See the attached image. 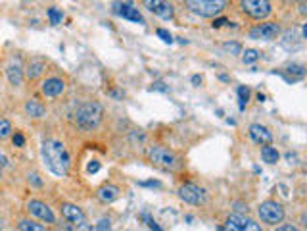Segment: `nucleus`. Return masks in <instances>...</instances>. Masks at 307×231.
Here are the masks:
<instances>
[{"label": "nucleus", "mask_w": 307, "mask_h": 231, "mask_svg": "<svg viewBox=\"0 0 307 231\" xmlns=\"http://www.w3.org/2000/svg\"><path fill=\"white\" fill-rule=\"evenodd\" d=\"M43 158L48 166V170L56 175H67V170H69V154L63 147V143L60 141H46L43 143Z\"/></svg>", "instance_id": "1"}, {"label": "nucleus", "mask_w": 307, "mask_h": 231, "mask_svg": "<svg viewBox=\"0 0 307 231\" xmlns=\"http://www.w3.org/2000/svg\"><path fill=\"white\" fill-rule=\"evenodd\" d=\"M104 108L100 102H94V100H89V102H83L77 112H75V123L85 129V131H91V129H96L102 121Z\"/></svg>", "instance_id": "2"}, {"label": "nucleus", "mask_w": 307, "mask_h": 231, "mask_svg": "<svg viewBox=\"0 0 307 231\" xmlns=\"http://www.w3.org/2000/svg\"><path fill=\"white\" fill-rule=\"evenodd\" d=\"M184 6H186L190 12L198 14V16L213 17V16H217V14H221V12L225 10L227 2H225V0H186Z\"/></svg>", "instance_id": "3"}, {"label": "nucleus", "mask_w": 307, "mask_h": 231, "mask_svg": "<svg viewBox=\"0 0 307 231\" xmlns=\"http://www.w3.org/2000/svg\"><path fill=\"white\" fill-rule=\"evenodd\" d=\"M257 214H259L261 222H265L269 226H276V224H280L284 220V208L276 200H265V202H261L259 208H257Z\"/></svg>", "instance_id": "4"}, {"label": "nucleus", "mask_w": 307, "mask_h": 231, "mask_svg": "<svg viewBox=\"0 0 307 231\" xmlns=\"http://www.w3.org/2000/svg\"><path fill=\"white\" fill-rule=\"evenodd\" d=\"M179 197L181 200L188 202V204H194V206H200L205 204L207 200V193L205 189H202L200 185H194V183H184L179 187Z\"/></svg>", "instance_id": "5"}, {"label": "nucleus", "mask_w": 307, "mask_h": 231, "mask_svg": "<svg viewBox=\"0 0 307 231\" xmlns=\"http://www.w3.org/2000/svg\"><path fill=\"white\" fill-rule=\"evenodd\" d=\"M148 158L152 160L154 164H157V166H165V168H173V166L177 164V156H175L169 148L159 147V145H155V147H150V148H148Z\"/></svg>", "instance_id": "6"}, {"label": "nucleus", "mask_w": 307, "mask_h": 231, "mask_svg": "<svg viewBox=\"0 0 307 231\" xmlns=\"http://www.w3.org/2000/svg\"><path fill=\"white\" fill-rule=\"evenodd\" d=\"M240 6L254 19H263L271 14V2H267V0H244V2H240Z\"/></svg>", "instance_id": "7"}, {"label": "nucleus", "mask_w": 307, "mask_h": 231, "mask_svg": "<svg viewBox=\"0 0 307 231\" xmlns=\"http://www.w3.org/2000/svg\"><path fill=\"white\" fill-rule=\"evenodd\" d=\"M225 226H227L229 231H263L254 220H250V218L242 216V214H232V216H229L227 222H225Z\"/></svg>", "instance_id": "8"}, {"label": "nucleus", "mask_w": 307, "mask_h": 231, "mask_svg": "<svg viewBox=\"0 0 307 231\" xmlns=\"http://www.w3.org/2000/svg\"><path fill=\"white\" fill-rule=\"evenodd\" d=\"M278 33H280V27L273 21H267V23H261V25L254 27L250 31V37L252 39H261V41H273V39L278 37Z\"/></svg>", "instance_id": "9"}, {"label": "nucleus", "mask_w": 307, "mask_h": 231, "mask_svg": "<svg viewBox=\"0 0 307 231\" xmlns=\"http://www.w3.org/2000/svg\"><path fill=\"white\" fill-rule=\"evenodd\" d=\"M27 210H29L33 216H37L39 220L46 222V224H54V222H56L54 212H52L50 208H48L43 200H31V202L27 204Z\"/></svg>", "instance_id": "10"}, {"label": "nucleus", "mask_w": 307, "mask_h": 231, "mask_svg": "<svg viewBox=\"0 0 307 231\" xmlns=\"http://www.w3.org/2000/svg\"><path fill=\"white\" fill-rule=\"evenodd\" d=\"M113 12L117 14V16H121V17H125V19H131V21H135V23H144V17H142V14L137 10V8H133V4H129V2H115L113 4Z\"/></svg>", "instance_id": "11"}, {"label": "nucleus", "mask_w": 307, "mask_h": 231, "mask_svg": "<svg viewBox=\"0 0 307 231\" xmlns=\"http://www.w3.org/2000/svg\"><path fill=\"white\" fill-rule=\"evenodd\" d=\"M248 133H250L252 141L257 143V145H261V147H269V145H271V141H273L271 131H269L265 125H261V123H252Z\"/></svg>", "instance_id": "12"}, {"label": "nucleus", "mask_w": 307, "mask_h": 231, "mask_svg": "<svg viewBox=\"0 0 307 231\" xmlns=\"http://www.w3.org/2000/svg\"><path fill=\"white\" fill-rule=\"evenodd\" d=\"M146 6H148L150 12H154L155 16H159V17H163V19H171V17H173V4H169V2L148 0Z\"/></svg>", "instance_id": "13"}, {"label": "nucleus", "mask_w": 307, "mask_h": 231, "mask_svg": "<svg viewBox=\"0 0 307 231\" xmlns=\"http://www.w3.org/2000/svg\"><path fill=\"white\" fill-rule=\"evenodd\" d=\"M61 214L65 220H69L71 224H77V226H83L85 224V214L79 206L75 204H61Z\"/></svg>", "instance_id": "14"}, {"label": "nucleus", "mask_w": 307, "mask_h": 231, "mask_svg": "<svg viewBox=\"0 0 307 231\" xmlns=\"http://www.w3.org/2000/svg\"><path fill=\"white\" fill-rule=\"evenodd\" d=\"M63 89H65V83L61 79H58V77H50V79H46L43 83V93L46 97H58V95L63 93Z\"/></svg>", "instance_id": "15"}, {"label": "nucleus", "mask_w": 307, "mask_h": 231, "mask_svg": "<svg viewBox=\"0 0 307 231\" xmlns=\"http://www.w3.org/2000/svg\"><path fill=\"white\" fill-rule=\"evenodd\" d=\"M98 198L104 202H113L117 197H119V187L117 185H111V183H106L98 189Z\"/></svg>", "instance_id": "16"}, {"label": "nucleus", "mask_w": 307, "mask_h": 231, "mask_svg": "<svg viewBox=\"0 0 307 231\" xmlns=\"http://www.w3.org/2000/svg\"><path fill=\"white\" fill-rule=\"evenodd\" d=\"M25 112H27V116H31V117H43V116L46 114V108L39 102V100H27L25 102Z\"/></svg>", "instance_id": "17"}, {"label": "nucleus", "mask_w": 307, "mask_h": 231, "mask_svg": "<svg viewBox=\"0 0 307 231\" xmlns=\"http://www.w3.org/2000/svg\"><path fill=\"white\" fill-rule=\"evenodd\" d=\"M8 79L12 85H21V79H23V71H21V66L15 62L8 67Z\"/></svg>", "instance_id": "18"}, {"label": "nucleus", "mask_w": 307, "mask_h": 231, "mask_svg": "<svg viewBox=\"0 0 307 231\" xmlns=\"http://www.w3.org/2000/svg\"><path fill=\"white\" fill-rule=\"evenodd\" d=\"M45 69V62L43 60H31L27 66V77L29 79H37Z\"/></svg>", "instance_id": "19"}, {"label": "nucleus", "mask_w": 307, "mask_h": 231, "mask_svg": "<svg viewBox=\"0 0 307 231\" xmlns=\"http://www.w3.org/2000/svg\"><path fill=\"white\" fill-rule=\"evenodd\" d=\"M261 158H263V162H267V164H276V162L280 160V154H278V150L273 148V147H263V148H261Z\"/></svg>", "instance_id": "20"}, {"label": "nucleus", "mask_w": 307, "mask_h": 231, "mask_svg": "<svg viewBox=\"0 0 307 231\" xmlns=\"http://www.w3.org/2000/svg\"><path fill=\"white\" fill-rule=\"evenodd\" d=\"M19 231H46V228L43 224L31 222V220H21L19 222Z\"/></svg>", "instance_id": "21"}, {"label": "nucleus", "mask_w": 307, "mask_h": 231, "mask_svg": "<svg viewBox=\"0 0 307 231\" xmlns=\"http://www.w3.org/2000/svg\"><path fill=\"white\" fill-rule=\"evenodd\" d=\"M248 99H250V89L244 87V85H240V87H238V106H240V110L246 108Z\"/></svg>", "instance_id": "22"}, {"label": "nucleus", "mask_w": 307, "mask_h": 231, "mask_svg": "<svg viewBox=\"0 0 307 231\" xmlns=\"http://www.w3.org/2000/svg\"><path fill=\"white\" fill-rule=\"evenodd\" d=\"M286 71H288V73H296V79H302V77L306 75V67H304L302 64H290V66L286 67Z\"/></svg>", "instance_id": "23"}, {"label": "nucleus", "mask_w": 307, "mask_h": 231, "mask_svg": "<svg viewBox=\"0 0 307 231\" xmlns=\"http://www.w3.org/2000/svg\"><path fill=\"white\" fill-rule=\"evenodd\" d=\"M48 17H50V23L52 25H58V23H61V12L58 10V8H50L48 10Z\"/></svg>", "instance_id": "24"}, {"label": "nucleus", "mask_w": 307, "mask_h": 231, "mask_svg": "<svg viewBox=\"0 0 307 231\" xmlns=\"http://www.w3.org/2000/svg\"><path fill=\"white\" fill-rule=\"evenodd\" d=\"M12 133V123L8 119H0V139H6Z\"/></svg>", "instance_id": "25"}, {"label": "nucleus", "mask_w": 307, "mask_h": 231, "mask_svg": "<svg viewBox=\"0 0 307 231\" xmlns=\"http://www.w3.org/2000/svg\"><path fill=\"white\" fill-rule=\"evenodd\" d=\"M257 58H259V52L254 50V49H248V50L244 52V58H242V60H244V64H254Z\"/></svg>", "instance_id": "26"}, {"label": "nucleus", "mask_w": 307, "mask_h": 231, "mask_svg": "<svg viewBox=\"0 0 307 231\" xmlns=\"http://www.w3.org/2000/svg\"><path fill=\"white\" fill-rule=\"evenodd\" d=\"M96 231H111V222L107 220V218H102L98 224H96V228H94Z\"/></svg>", "instance_id": "27"}, {"label": "nucleus", "mask_w": 307, "mask_h": 231, "mask_svg": "<svg viewBox=\"0 0 307 231\" xmlns=\"http://www.w3.org/2000/svg\"><path fill=\"white\" fill-rule=\"evenodd\" d=\"M155 33H157V37H159L163 43H169V45L173 43V37H171V33H169V31H165V29H157Z\"/></svg>", "instance_id": "28"}, {"label": "nucleus", "mask_w": 307, "mask_h": 231, "mask_svg": "<svg viewBox=\"0 0 307 231\" xmlns=\"http://www.w3.org/2000/svg\"><path fill=\"white\" fill-rule=\"evenodd\" d=\"M225 50H230L232 54H240L242 52V47L238 43H225Z\"/></svg>", "instance_id": "29"}, {"label": "nucleus", "mask_w": 307, "mask_h": 231, "mask_svg": "<svg viewBox=\"0 0 307 231\" xmlns=\"http://www.w3.org/2000/svg\"><path fill=\"white\" fill-rule=\"evenodd\" d=\"M142 218L146 220V224H148V228H150V230H152V231H161V228H159V226H157V224L154 222V218H150L148 214H142Z\"/></svg>", "instance_id": "30"}, {"label": "nucleus", "mask_w": 307, "mask_h": 231, "mask_svg": "<svg viewBox=\"0 0 307 231\" xmlns=\"http://www.w3.org/2000/svg\"><path fill=\"white\" fill-rule=\"evenodd\" d=\"M29 183H33L35 187H43V179L39 177V173H29Z\"/></svg>", "instance_id": "31"}, {"label": "nucleus", "mask_w": 307, "mask_h": 231, "mask_svg": "<svg viewBox=\"0 0 307 231\" xmlns=\"http://www.w3.org/2000/svg\"><path fill=\"white\" fill-rule=\"evenodd\" d=\"M12 141H14V145H15V147H23V145H25V137H23L21 133H15Z\"/></svg>", "instance_id": "32"}, {"label": "nucleus", "mask_w": 307, "mask_h": 231, "mask_svg": "<svg viewBox=\"0 0 307 231\" xmlns=\"http://www.w3.org/2000/svg\"><path fill=\"white\" fill-rule=\"evenodd\" d=\"M225 23H229V19H227V17H217V19H213V23H211V25H213V27H223Z\"/></svg>", "instance_id": "33"}, {"label": "nucleus", "mask_w": 307, "mask_h": 231, "mask_svg": "<svg viewBox=\"0 0 307 231\" xmlns=\"http://www.w3.org/2000/svg\"><path fill=\"white\" fill-rule=\"evenodd\" d=\"M98 170H100V164H98L96 160H92V162L89 164V172H91V173H96Z\"/></svg>", "instance_id": "34"}, {"label": "nucleus", "mask_w": 307, "mask_h": 231, "mask_svg": "<svg viewBox=\"0 0 307 231\" xmlns=\"http://www.w3.org/2000/svg\"><path fill=\"white\" fill-rule=\"evenodd\" d=\"M138 185H142V187H161L159 181H140Z\"/></svg>", "instance_id": "35"}, {"label": "nucleus", "mask_w": 307, "mask_h": 231, "mask_svg": "<svg viewBox=\"0 0 307 231\" xmlns=\"http://www.w3.org/2000/svg\"><path fill=\"white\" fill-rule=\"evenodd\" d=\"M109 97H113V99H123L125 97V93H121V91H109Z\"/></svg>", "instance_id": "36"}, {"label": "nucleus", "mask_w": 307, "mask_h": 231, "mask_svg": "<svg viewBox=\"0 0 307 231\" xmlns=\"http://www.w3.org/2000/svg\"><path fill=\"white\" fill-rule=\"evenodd\" d=\"M276 231H298V228H294V226H290V224H286V226H282V228H278Z\"/></svg>", "instance_id": "37"}, {"label": "nucleus", "mask_w": 307, "mask_h": 231, "mask_svg": "<svg viewBox=\"0 0 307 231\" xmlns=\"http://www.w3.org/2000/svg\"><path fill=\"white\" fill-rule=\"evenodd\" d=\"M234 206H236V210H238V212H244V210L248 212V206H244L242 202H234Z\"/></svg>", "instance_id": "38"}, {"label": "nucleus", "mask_w": 307, "mask_h": 231, "mask_svg": "<svg viewBox=\"0 0 307 231\" xmlns=\"http://www.w3.org/2000/svg\"><path fill=\"white\" fill-rule=\"evenodd\" d=\"M2 166H8V158H6V156L0 152V168H2Z\"/></svg>", "instance_id": "39"}, {"label": "nucleus", "mask_w": 307, "mask_h": 231, "mask_svg": "<svg viewBox=\"0 0 307 231\" xmlns=\"http://www.w3.org/2000/svg\"><path fill=\"white\" fill-rule=\"evenodd\" d=\"M192 83H194V85L198 87V85L202 83V77H200V75H194V77H192Z\"/></svg>", "instance_id": "40"}, {"label": "nucleus", "mask_w": 307, "mask_h": 231, "mask_svg": "<svg viewBox=\"0 0 307 231\" xmlns=\"http://www.w3.org/2000/svg\"><path fill=\"white\" fill-rule=\"evenodd\" d=\"M154 89H157V91H167L165 87H163V83H155V87Z\"/></svg>", "instance_id": "41"}, {"label": "nucleus", "mask_w": 307, "mask_h": 231, "mask_svg": "<svg viewBox=\"0 0 307 231\" xmlns=\"http://www.w3.org/2000/svg\"><path fill=\"white\" fill-rule=\"evenodd\" d=\"M286 158H288V160H290V164H292V160H296V154H290V152H288V154H286Z\"/></svg>", "instance_id": "42"}, {"label": "nucleus", "mask_w": 307, "mask_h": 231, "mask_svg": "<svg viewBox=\"0 0 307 231\" xmlns=\"http://www.w3.org/2000/svg\"><path fill=\"white\" fill-rule=\"evenodd\" d=\"M257 100H259V102H263V100H265V95H261V93H259V95H257Z\"/></svg>", "instance_id": "43"}, {"label": "nucleus", "mask_w": 307, "mask_h": 231, "mask_svg": "<svg viewBox=\"0 0 307 231\" xmlns=\"http://www.w3.org/2000/svg\"><path fill=\"white\" fill-rule=\"evenodd\" d=\"M60 231H73V230H69V228H60Z\"/></svg>", "instance_id": "44"}]
</instances>
